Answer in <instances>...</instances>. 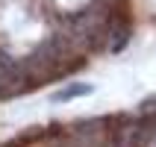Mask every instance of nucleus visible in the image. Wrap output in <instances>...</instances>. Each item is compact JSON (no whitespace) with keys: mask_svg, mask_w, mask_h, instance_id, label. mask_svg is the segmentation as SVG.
<instances>
[{"mask_svg":"<svg viewBox=\"0 0 156 147\" xmlns=\"http://www.w3.org/2000/svg\"><path fill=\"white\" fill-rule=\"evenodd\" d=\"M106 35H109V50H121L124 44H127V38H130V26L121 24V21H115V24H109Z\"/></svg>","mask_w":156,"mask_h":147,"instance_id":"20e7f679","label":"nucleus"},{"mask_svg":"<svg viewBox=\"0 0 156 147\" xmlns=\"http://www.w3.org/2000/svg\"><path fill=\"white\" fill-rule=\"evenodd\" d=\"M109 24H112V21H109V12H106L103 6H86L83 12H77V15L71 18L68 30L62 35L68 38L74 53H83V50L94 47V44L103 38Z\"/></svg>","mask_w":156,"mask_h":147,"instance_id":"f257e3e1","label":"nucleus"},{"mask_svg":"<svg viewBox=\"0 0 156 147\" xmlns=\"http://www.w3.org/2000/svg\"><path fill=\"white\" fill-rule=\"evenodd\" d=\"M68 53H74V50H71V44H68V38H65L62 33H56L53 38H47L44 44H38V47L27 56L24 71L30 74V77H44V74L56 71L59 65H65Z\"/></svg>","mask_w":156,"mask_h":147,"instance_id":"f03ea898","label":"nucleus"},{"mask_svg":"<svg viewBox=\"0 0 156 147\" xmlns=\"http://www.w3.org/2000/svg\"><path fill=\"white\" fill-rule=\"evenodd\" d=\"M21 71H24V68H18V62L12 59L6 50H0V94H12V91H18Z\"/></svg>","mask_w":156,"mask_h":147,"instance_id":"7ed1b4c3","label":"nucleus"},{"mask_svg":"<svg viewBox=\"0 0 156 147\" xmlns=\"http://www.w3.org/2000/svg\"><path fill=\"white\" fill-rule=\"evenodd\" d=\"M88 91H91V86H65L53 94V100H74V97H83Z\"/></svg>","mask_w":156,"mask_h":147,"instance_id":"39448f33","label":"nucleus"},{"mask_svg":"<svg viewBox=\"0 0 156 147\" xmlns=\"http://www.w3.org/2000/svg\"><path fill=\"white\" fill-rule=\"evenodd\" d=\"M147 106H156V94H153V97H150V100H147Z\"/></svg>","mask_w":156,"mask_h":147,"instance_id":"423d86ee","label":"nucleus"}]
</instances>
